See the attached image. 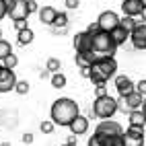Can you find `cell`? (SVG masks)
Instances as JSON below:
<instances>
[{"label":"cell","mask_w":146,"mask_h":146,"mask_svg":"<svg viewBox=\"0 0 146 146\" xmlns=\"http://www.w3.org/2000/svg\"><path fill=\"white\" fill-rule=\"evenodd\" d=\"M117 43L111 37L109 31H99L93 35V50L99 56H115V50H117Z\"/></svg>","instance_id":"obj_4"},{"label":"cell","mask_w":146,"mask_h":146,"mask_svg":"<svg viewBox=\"0 0 146 146\" xmlns=\"http://www.w3.org/2000/svg\"><path fill=\"white\" fill-rule=\"evenodd\" d=\"M64 4L70 8V11H76V8H78V4H80V0H64Z\"/></svg>","instance_id":"obj_32"},{"label":"cell","mask_w":146,"mask_h":146,"mask_svg":"<svg viewBox=\"0 0 146 146\" xmlns=\"http://www.w3.org/2000/svg\"><path fill=\"white\" fill-rule=\"evenodd\" d=\"M115 89H117L119 97H125L136 91V84L132 82L130 76H115Z\"/></svg>","instance_id":"obj_14"},{"label":"cell","mask_w":146,"mask_h":146,"mask_svg":"<svg viewBox=\"0 0 146 146\" xmlns=\"http://www.w3.org/2000/svg\"><path fill=\"white\" fill-rule=\"evenodd\" d=\"M11 54H13V45L8 41H4V39H0V62H2L6 56H11Z\"/></svg>","instance_id":"obj_22"},{"label":"cell","mask_w":146,"mask_h":146,"mask_svg":"<svg viewBox=\"0 0 146 146\" xmlns=\"http://www.w3.org/2000/svg\"><path fill=\"white\" fill-rule=\"evenodd\" d=\"M125 146H144V125H130L123 134Z\"/></svg>","instance_id":"obj_8"},{"label":"cell","mask_w":146,"mask_h":146,"mask_svg":"<svg viewBox=\"0 0 146 146\" xmlns=\"http://www.w3.org/2000/svg\"><path fill=\"white\" fill-rule=\"evenodd\" d=\"M142 4H144V6H146V0H142Z\"/></svg>","instance_id":"obj_43"},{"label":"cell","mask_w":146,"mask_h":146,"mask_svg":"<svg viewBox=\"0 0 146 146\" xmlns=\"http://www.w3.org/2000/svg\"><path fill=\"white\" fill-rule=\"evenodd\" d=\"M33 37H35V33H33L31 27H27V29H23V31H19V45H29V43L33 41Z\"/></svg>","instance_id":"obj_19"},{"label":"cell","mask_w":146,"mask_h":146,"mask_svg":"<svg viewBox=\"0 0 146 146\" xmlns=\"http://www.w3.org/2000/svg\"><path fill=\"white\" fill-rule=\"evenodd\" d=\"M95 134H103V136H123V128L113 121V119H103L99 121V125L95 128Z\"/></svg>","instance_id":"obj_9"},{"label":"cell","mask_w":146,"mask_h":146,"mask_svg":"<svg viewBox=\"0 0 146 146\" xmlns=\"http://www.w3.org/2000/svg\"><path fill=\"white\" fill-rule=\"evenodd\" d=\"M142 103H144V95H140L138 91H134L125 97H119L117 99V105H119V111H134V109H142Z\"/></svg>","instance_id":"obj_5"},{"label":"cell","mask_w":146,"mask_h":146,"mask_svg":"<svg viewBox=\"0 0 146 146\" xmlns=\"http://www.w3.org/2000/svg\"><path fill=\"white\" fill-rule=\"evenodd\" d=\"M0 39H2V29H0Z\"/></svg>","instance_id":"obj_42"},{"label":"cell","mask_w":146,"mask_h":146,"mask_svg":"<svg viewBox=\"0 0 146 146\" xmlns=\"http://www.w3.org/2000/svg\"><path fill=\"white\" fill-rule=\"evenodd\" d=\"M15 23V29L17 31H23V29H27L29 25H27V19H17V21H13Z\"/></svg>","instance_id":"obj_30"},{"label":"cell","mask_w":146,"mask_h":146,"mask_svg":"<svg viewBox=\"0 0 146 146\" xmlns=\"http://www.w3.org/2000/svg\"><path fill=\"white\" fill-rule=\"evenodd\" d=\"M86 31H89L91 35H95V33H99V31H103V29H101V25H99V21H95V23H91L89 27H86Z\"/></svg>","instance_id":"obj_29"},{"label":"cell","mask_w":146,"mask_h":146,"mask_svg":"<svg viewBox=\"0 0 146 146\" xmlns=\"http://www.w3.org/2000/svg\"><path fill=\"white\" fill-rule=\"evenodd\" d=\"M39 21L43 23V25H54V21H56V17H58V11L56 8H52V6H43V8H39Z\"/></svg>","instance_id":"obj_16"},{"label":"cell","mask_w":146,"mask_h":146,"mask_svg":"<svg viewBox=\"0 0 146 146\" xmlns=\"http://www.w3.org/2000/svg\"><path fill=\"white\" fill-rule=\"evenodd\" d=\"M119 25L123 27V29H128V31L132 33L136 27H138V21H136V17H128V15H123V19L119 21Z\"/></svg>","instance_id":"obj_20"},{"label":"cell","mask_w":146,"mask_h":146,"mask_svg":"<svg viewBox=\"0 0 146 146\" xmlns=\"http://www.w3.org/2000/svg\"><path fill=\"white\" fill-rule=\"evenodd\" d=\"M50 115L56 125H70L72 119H76L80 115V109H78V103L72 101L70 97H60V99H56L52 109H50Z\"/></svg>","instance_id":"obj_1"},{"label":"cell","mask_w":146,"mask_h":146,"mask_svg":"<svg viewBox=\"0 0 146 146\" xmlns=\"http://www.w3.org/2000/svg\"><path fill=\"white\" fill-rule=\"evenodd\" d=\"M97 21H99V25H101L103 31H109V33H111L113 29L119 25L121 19L117 17V13H113V11H105V13L99 15V19H97Z\"/></svg>","instance_id":"obj_10"},{"label":"cell","mask_w":146,"mask_h":146,"mask_svg":"<svg viewBox=\"0 0 146 146\" xmlns=\"http://www.w3.org/2000/svg\"><path fill=\"white\" fill-rule=\"evenodd\" d=\"M136 91H138L140 95H144V97H146V80H140L138 84H136Z\"/></svg>","instance_id":"obj_34"},{"label":"cell","mask_w":146,"mask_h":146,"mask_svg":"<svg viewBox=\"0 0 146 146\" xmlns=\"http://www.w3.org/2000/svg\"><path fill=\"white\" fill-rule=\"evenodd\" d=\"M17 74L13 68H6L4 64L0 66V93H11L17 86Z\"/></svg>","instance_id":"obj_6"},{"label":"cell","mask_w":146,"mask_h":146,"mask_svg":"<svg viewBox=\"0 0 146 146\" xmlns=\"http://www.w3.org/2000/svg\"><path fill=\"white\" fill-rule=\"evenodd\" d=\"M50 74H52V72H50V70H47V68H45V70L41 72V78H47V76H50Z\"/></svg>","instance_id":"obj_38"},{"label":"cell","mask_w":146,"mask_h":146,"mask_svg":"<svg viewBox=\"0 0 146 146\" xmlns=\"http://www.w3.org/2000/svg\"><path fill=\"white\" fill-rule=\"evenodd\" d=\"M86 146H107V144H105V140L101 138L99 134H93L89 138V142H86Z\"/></svg>","instance_id":"obj_27"},{"label":"cell","mask_w":146,"mask_h":146,"mask_svg":"<svg viewBox=\"0 0 146 146\" xmlns=\"http://www.w3.org/2000/svg\"><path fill=\"white\" fill-rule=\"evenodd\" d=\"M8 15V4H6V0H0V21Z\"/></svg>","instance_id":"obj_31"},{"label":"cell","mask_w":146,"mask_h":146,"mask_svg":"<svg viewBox=\"0 0 146 146\" xmlns=\"http://www.w3.org/2000/svg\"><path fill=\"white\" fill-rule=\"evenodd\" d=\"M52 86L54 89H64L66 86V76L62 72H54L52 74Z\"/></svg>","instance_id":"obj_21"},{"label":"cell","mask_w":146,"mask_h":146,"mask_svg":"<svg viewBox=\"0 0 146 146\" xmlns=\"http://www.w3.org/2000/svg\"><path fill=\"white\" fill-rule=\"evenodd\" d=\"M142 111H144V115H146V97H144V103H142Z\"/></svg>","instance_id":"obj_40"},{"label":"cell","mask_w":146,"mask_h":146,"mask_svg":"<svg viewBox=\"0 0 146 146\" xmlns=\"http://www.w3.org/2000/svg\"><path fill=\"white\" fill-rule=\"evenodd\" d=\"M27 6H29V13H39V8H37V2H35V0H27Z\"/></svg>","instance_id":"obj_35"},{"label":"cell","mask_w":146,"mask_h":146,"mask_svg":"<svg viewBox=\"0 0 146 146\" xmlns=\"http://www.w3.org/2000/svg\"><path fill=\"white\" fill-rule=\"evenodd\" d=\"M23 142H25V144H31V142H33V134H29V132L23 134Z\"/></svg>","instance_id":"obj_36"},{"label":"cell","mask_w":146,"mask_h":146,"mask_svg":"<svg viewBox=\"0 0 146 146\" xmlns=\"http://www.w3.org/2000/svg\"><path fill=\"white\" fill-rule=\"evenodd\" d=\"M0 66H2V64H0Z\"/></svg>","instance_id":"obj_44"},{"label":"cell","mask_w":146,"mask_h":146,"mask_svg":"<svg viewBox=\"0 0 146 146\" xmlns=\"http://www.w3.org/2000/svg\"><path fill=\"white\" fill-rule=\"evenodd\" d=\"M144 123H146V115L142 109L130 111V125H144Z\"/></svg>","instance_id":"obj_18"},{"label":"cell","mask_w":146,"mask_h":146,"mask_svg":"<svg viewBox=\"0 0 146 146\" xmlns=\"http://www.w3.org/2000/svg\"><path fill=\"white\" fill-rule=\"evenodd\" d=\"M95 95H97V97L107 95V86H105V84H97V86H95Z\"/></svg>","instance_id":"obj_33"},{"label":"cell","mask_w":146,"mask_h":146,"mask_svg":"<svg viewBox=\"0 0 146 146\" xmlns=\"http://www.w3.org/2000/svg\"><path fill=\"white\" fill-rule=\"evenodd\" d=\"M68 128H70V132H72V134L80 136V134H84L86 130H89V119H86L84 115H78L76 119H72V123L68 125Z\"/></svg>","instance_id":"obj_15"},{"label":"cell","mask_w":146,"mask_h":146,"mask_svg":"<svg viewBox=\"0 0 146 146\" xmlns=\"http://www.w3.org/2000/svg\"><path fill=\"white\" fill-rule=\"evenodd\" d=\"M66 25H68V15L66 13H58V17H56V21H54V27L56 29H66Z\"/></svg>","instance_id":"obj_24"},{"label":"cell","mask_w":146,"mask_h":146,"mask_svg":"<svg viewBox=\"0 0 146 146\" xmlns=\"http://www.w3.org/2000/svg\"><path fill=\"white\" fill-rule=\"evenodd\" d=\"M140 17H142V23H146V6H144V11H142V15H140Z\"/></svg>","instance_id":"obj_39"},{"label":"cell","mask_w":146,"mask_h":146,"mask_svg":"<svg viewBox=\"0 0 146 146\" xmlns=\"http://www.w3.org/2000/svg\"><path fill=\"white\" fill-rule=\"evenodd\" d=\"M68 144H74V146H76V134H72V136H68Z\"/></svg>","instance_id":"obj_37"},{"label":"cell","mask_w":146,"mask_h":146,"mask_svg":"<svg viewBox=\"0 0 146 146\" xmlns=\"http://www.w3.org/2000/svg\"><path fill=\"white\" fill-rule=\"evenodd\" d=\"M64 146H74V144H68V142H66V144H64Z\"/></svg>","instance_id":"obj_41"},{"label":"cell","mask_w":146,"mask_h":146,"mask_svg":"<svg viewBox=\"0 0 146 146\" xmlns=\"http://www.w3.org/2000/svg\"><path fill=\"white\" fill-rule=\"evenodd\" d=\"M74 50H76V54H80V52H91V50H93V35H91L89 31L76 33V37H74Z\"/></svg>","instance_id":"obj_11"},{"label":"cell","mask_w":146,"mask_h":146,"mask_svg":"<svg viewBox=\"0 0 146 146\" xmlns=\"http://www.w3.org/2000/svg\"><path fill=\"white\" fill-rule=\"evenodd\" d=\"M15 91H17L19 95H27V93H29V82H27V80H19L17 86H15Z\"/></svg>","instance_id":"obj_28"},{"label":"cell","mask_w":146,"mask_h":146,"mask_svg":"<svg viewBox=\"0 0 146 146\" xmlns=\"http://www.w3.org/2000/svg\"><path fill=\"white\" fill-rule=\"evenodd\" d=\"M45 68L54 74V72H60L62 64H60V60H58V58H50V60H47V64H45Z\"/></svg>","instance_id":"obj_23"},{"label":"cell","mask_w":146,"mask_h":146,"mask_svg":"<svg viewBox=\"0 0 146 146\" xmlns=\"http://www.w3.org/2000/svg\"><path fill=\"white\" fill-rule=\"evenodd\" d=\"M130 41L136 50H146V23H138V27L132 31Z\"/></svg>","instance_id":"obj_12"},{"label":"cell","mask_w":146,"mask_h":146,"mask_svg":"<svg viewBox=\"0 0 146 146\" xmlns=\"http://www.w3.org/2000/svg\"><path fill=\"white\" fill-rule=\"evenodd\" d=\"M142 11H144L142 0H123L121 2V13L128 17H140Z\"/></svg>","instance_id":"obj_13"},{"label":"cell","mask_w":146,"mask_h":146,"mask_svg":"<svg viewBox=\"0 0 146 146\" xmlns=\"http://www.w3.org/2000/svg\"><path fill=\"white\" fill-rule=\"evenodd\" d=\"M2 64H4L6 68H13V70H15V68H17V64H19V58H17L15 54H11V56H6L4 60H2Z\"/></svg>","instance_id":"obj_26"},{"label":"cell","mask_w":146,"mask_h":146,"mask_svg":"<svg viewBox=\"0 0 146 146\" xmlns=\"http://www.w3.org/2000/svg\"><path fill=\"white\" fill-rule=\"evenodd\" d=\"M54 128H56L54 119H45V121H41V125H39V130H41L43 134H52V132H54Z\"/></svg>","instance_id":"obj_25"},{"label":"cell","mask_w":146,"mask_h":146,"mask_svg":"<svg viewBox=\"0 0 146 146\" xmlns=\"http://www.w3.org/2000/svg\"><path fill=\"white\" fill-rule=\"evenodd\" d=\"M115 72H117V62H115V58L113 56H101V58H97L95 64L91 66L89 80L93 84H107V80L113 78Z\"/></svg>","instance_id":"obj_2"},{"label":"cell","mask_w":146,"mask_h":146,"mask_svg":"<svg viewBox=\"0 0 146 146\" xmlns=\"http://www.w3.org/2000/svg\"><path fill=\"white\" fill-rule=\"evenodd\" d=\"M117 111H119L117 99H113L109 93L103 95V97H97L95 103H93V115L99 119H111Z\"/></svg>","instance_id":"obj_3"},{"label":"cell","mask_w":146,"mask_h":146,"mask_svg":"<svg viewBox=\"0 0 146 146\" xmlns=\"http://www.w3.org/2000/svg\"><path fill=\"white\" fill-rule=\"evenodd\" d=\"M8 4V17L17 21V19H29V6H27V0H6Z\"/></svg>","instance_id":"obj_7"},{"label":"cell","mask_w":146,"mask_h":146,"mask_svg":"<svg viewBox=\"0 0 146 146\" xmlns=\"http://www.w3.org/2000/svg\"><path fill=\"white\" fill-rule=\"evenodd\" d=\"M111 37L115 39V43H117V45H123V43L132 37V33L128 31V29H123L121 25H117V27H115L113 31H111Z\"/></svg>","instance_id":"obj_17"}]
</instances>
